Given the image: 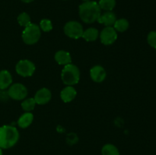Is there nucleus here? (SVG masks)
Returning <instances> with one entry per match:
<instances>
[{"label": "nucleus", "instance_id": "obj_1", "mask_svg": "<svg viewBox=\"0 0 156 155\" xmlns=\"http://www.w3.org/2000/svg\"><path fill=\"white\" fill-rule=\"evenodd\" d=\"M98 3L94 1L85 2L79 5V14L81 20L86 24H92L98 21L101 15Z\"/></svg>", "mask_w": 156, "mask_h": 155}, {"label": "nucleus", "instance_id": "obj_2", "mask_svg": "<svg viewBox=\"0 0 156 155\" xmlns=\"http://www.w3.org/2000/svg\"><path fill=\"white\" fill-rule=\"evenodd\" d=\"M19 132L16 127L5 125L0 127V147L9 149L14 147L19 140Z\"/></svg>", "mask_w": 156, "mask_h": 155}, {"label": "nucleus", "instance_id": "obj_3", "mask_svg": "<svg viewBox=\"0 0 156 155\" xmlns=\"http://www.w3.org/2000/svg\"><path fill=\"white\" fill-rule=\"evenodd\" d=\"M80 70L74 64L64 65L61 72V78L66 86H74L80 80Z\"/></svg>", "mask_w": 156, "mask_h": 155}, {"label": "nucleus", "instance_id": "obj_4", "mask_svg": "<svg viewBox=\"0 0 156 155\" xmlns=\"http://www.w3.org/2000/svg\"><path fill=\"white\" fill-rule=\"evenodd\" d=\"M41 37V30L39 26L35 24H30L24 27L21 33L23 42L27 45H34L40 40Z\"/></svg>", "mask_w": 156, "mask_h": 155}, {"label": "nucleus", "instance_id": "obj_5", "mask_svg": "<svg viewBox=\"0 0 156 155\" xmlns=\"http://www.w3.org/2000/svg\"><path fill=\"white\" fill-rule=\"evenodd\" d=\"M36 66L34 63L29 59H21L17 62L15 71L17 74L24 78L31 77L35 72Z\"/></svg>", "mask_w": 156, "mask_h": 155}, {"label": "nucleus", "instance_id": "obj_6", "mask_svg": "<svg viewBox=\"0 0 156 155\" xmlns=\"http://www.w3.org/2000/svg\"><path fill=\"white\" fill-rule=\"evenodd\" d=\"M63 31L68 37L77 40L82 36L84 29L79 22L76 21H70L64 25Z\"/></svg>", "mask_w": 156, "mask_h": 155}, {"label": "nucleus", "instance_id": "obj_7", "mask_svg": "<svg viewBox=\"0 0 156 155\" xmlns=\"http://www.w3.org/2000/svg\"><path fill=\"white\" fill-rule=\"evenodd\" d=\"M8 89V96L15 100H23L28 94L27 88L21 83L12 84Z\"/></svg>", "mask_w": 156, "mask_h": 155}, {"label": "nucleus", "instance_id": "obj_8", "mask_svg": "<svg viewBox=\"0 0 156 155\" xmlns=\"http://www.w3.org/2000/svg\"><path fill=\"white\" fill-rule=\"evenodd\" d=\"M101 42L105 46H109L115 43L117 39V32L114 27H105L99 33Z\"/></svg>", "mask_w": 156, "mask_h": 155}, {"label": "nucleus", "instance_id": "obj_9", "mask_svg": "<svg viewBox=\"0 0 156 155\" xmlns=\"http://www.w3.org/2000/svg\"><path fill=\"white\" fill-rule=\"evenodd\" d=\"M35 102L38 105H45L50 101L52 98V93L48 88H42L38 90L35 94Z\"/></svg>", "mask_w": 156, "mask_h": 155}, {"label": "nucleus", "instance_id": "obj_10", "mask_svg": "<svg viewBox=\"0 0 156 155\" xmlns=\"http://www.w3.org/2000/svg\"><path fill=\"white\" fill-rule=\"evenodd\" d=\"M90 77L93 81L96 83H101L106 78V70L100 65H94L90 69Z\"/></svg>", "mask_w": 156, "mask_h": 155}, {"label": "nucleus", "instance_id": "obj_11", "mask_svg": "<svg viewBox=\"0 0 156 155\" xmlns=\"http://www.w3.org/2000/svg\"><path fill=\"white\" fill-rule=\"evenodd\" d=\"M77 91L73 86H66L61 91L60 98L64 103H70L76 98Z\"/></svg>", "mask_w": 156, "mask_h": 155}, {"label": "nucleus", "instance_id": "obj_12", "mask_svg": "<svg viewBox=\"0 0 156 155\" xmlns=\"http://www.w3.org/2000/svg\"><path fill=\"white\" fill-rule=\"evenodd\" d=\"M117 21L116 15L112 12H106L100 15L97 21L100 24H104L105 27H113Z\"/></svg>", "mask_w": 156, "mask_h": 155}, {"label": "nucleus", "instance_id": "obj_13", "mask_svg": "<svg viewBox=\"0 0 156 155\" xmlns=\"http://www.w3.org/2000/svg\"><path fill=\"white\" fill-rule=\"evenodd\" d=\"M55 61L60 65H66L72 63L71 55L65 50H59L55 53Z\"/></svg>", "mask_w": 156, "mask_h": 155}, {"label": "nucleus", "instance_id": "obj_14", "mask_svg": "<svg viewBox=\"0 0 156 155\" xmlns=\"http://www.w3.org/2000/svg\"><path fill=\"white\" fill-rule=\"evenodd\" d=\"M12 84V74L8 70L0 71V90H6Z\"/></svg>", "mask_w": 156, "mask_h": 155}, {"label": "nucleus", "instance_id": "obj_15", "mask_svg": "<svg viewBox=\"0 0 156 155\" xmlns=\"http://www.w3.org/2000/svg\"><path fill=\"white\" fill-rule=\"evenodd\" d=\"M34 120V115L31 112H25L19 117L18 126L21 129H27L31 125Z\"/></svg>", "mask_w": 156, "mask_h": 155}, {"label": "nucleus", "instance_id": "obj_16", "mask_svg": "<svg viewBox=\"0 0 156 155\" xmlns=\"http://www.w3.org/2000/svg\"><path fill=\"white\" fill-rule=\"evenodd\" d=\"M82 37L87 42H94L99 37V32L94 27H89L84 30Z\"/></svg>", "mask_w": 156, "mask_h": 155}, {"label": "nucleus", "instance_id": "obj_17", "mask_svg": "<svg viewBox=\"0 0 156 155\" xmlns=\"http://www.w3.org/2000/svg\"><path fill=\"white\" fill-rule=\"evenodd\" d=\"M129 24L127 20L125 19V18H120V19H117L113 27L117 32L123 33V32L127 30V29L129 28Z\"/></svg>", "mask_w": 156, "mask_h": 155}, {"label": "nucleus", "instance_id": "obj_18", "mask_svg": "<svg viewBox=\"0 0 156 155\" xmlns=\"http://www.w3.org/2000/svg\"><path fill=\"white\" fill-rule=\"evenodd\" d=\"M102 155H120L118 148L114 144H106L101 148Z\"/></svg>", "mask_w": 156, "mask_h": 155}, {"label": "nucleus", "instance_id": "obj_19", "mask_svg": "<svg viewBox=\"0 0 156 155\" xmlns=\"http://www.w3.org/2000/svg\"><path fill=\"white\" fill-rule=\"evenodd\" d=\"M36 102L34 97H30V98L24 99L23 101L21 102V108L25 112H31L36 106Z\"/></svg>", "mask_w": 156, "mask_h": 155}, {"label": "nucleus", "instance_id": "obj_20", "mask_svg": "<svg viewBox=\"0 0 156 155\" xmlns=\"http://www.w3.org/2000/svg\"><path fill=\"white\" fill-rule=\"evenodd\" d=\"M98 5L101 9L111 12L116 6V0H100Z\"/></svg>", "mask_w": 156, "mask_h": 155}, {"label": "nucleus", "instance_id": "obj_21", "mask_svg": "<svg viewBox=\"0 0 156 155\" xmlns=\"http://www.w3.org/2000/svg\"><path fill=\"white\" fill-rule=\"evenodd\" d=\"M17 21H18L19 25L23 27H26L29 24H31L30 15L26 12H22V13L20 14L17 18Z\"/></svg>", "mask_w": 156, "mask_h": 155}, {"label": "nucleus", "instance_id": "obj_22", "mask_svg": "<svg viewBox=\"0 0 156 155\" xmlns=\"http://www.w3.org/2000/svg\"><path fill=\"white\" fill-rule=\"evenodd\" d=\"M39 27L42 31L50 32L53 30V24H52L50 20L44 18V19H42L40 21Z\"/></svg>", "mask_w": 156, "mask_h": 155}, {"label": "nucleus", "instance_id": "obj_23", "mask_svg": "<svg viewBox=\"0 0 156 155\" xmlns=\"http://www.w3.org/2000/svg\"><path fill=\"white\" fill-rule=\"evenodd\" d=\"M148 43L153 48L156 49V31H151L147 36Z\"/></svg>", "mask_w": 156, "mask_h": 155}, {"label": "nucleus", "instance_id": "obj_24", "mask_svg": "<svg viewBox=\"0 0 156 155\" xmlns=\"http://www.w3.org/2000/svg\"><path fill=\"white\" fill-rule=\"evenodd\" d=\"M21 1L23 2H24V3H30V2H32L34 0H21Z\"/></svg>", "mask_w": 156, "mask_h": 155}, {"label": "nucleus", "instance_id": "obj_25", "mask_svg": "<svg viewBox=\"0 0 156 155\" xmlns=\"http://www.w3.org/2000/svg\"><path fill=\"white\" fill-rule=\"evenodd\" d=\"M0 155H3V152H2V149L0 147Z\"/></svg>", "mask_w": 156, "mask_h": 155}, {"label": "nucleus", "instance_id": "obj_26", "mask_svg": "<svg viewBox=\"0 0 156 155\" xmlns=\"http://www.w3.org/2000/svg\"><path fill=\"white\" fill-rule=\"evenodd\" d=\"M82 1H84V2H89L91 1V0H82Z\"/></svg>", "mask_w": 156, "mask_h": 155}]
</instances>
